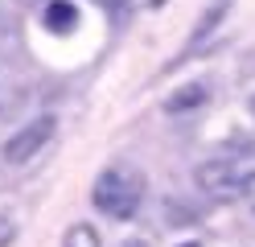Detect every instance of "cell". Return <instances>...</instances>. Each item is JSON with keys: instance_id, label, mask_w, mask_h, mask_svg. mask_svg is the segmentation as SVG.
Returning a JSON list of instances; mask_svg holds the SVG:
<instances>
[{"instance_id": "1", "label": "cell", "mask_w": 255, "mask_h": 247, "mask_svg": "<svg viewBox=\"0 0 255 247\" xmlns=\"http://www.w3.org/2000/svg\"><path fill=\"white\" fill-rule=\"evenodd\" d=\"M144 194H148L144 169H136V165H128V161H111L107 169L95 177L91 202H95V210H99V214H107V219L128 223V219H136V214H140Z\"/></svg>"}, {"instance_id": "2", "label": "cell", "mask_w": 255, "mask_h": 247, "mask_svg": "<svg viewBox=\"0 0 255 247\" xmlns=\"http://www.w3.org/2000/svg\"><path fill=\"white\" fill-rule=\"evenodd\" d=\"M194 186L202 194H243L255 186V153L251 157H214L194 169Z\"/></svg>"}, {"instance_id": "3", "label": "cell", "mask_w": 255, "mask_h": 247, "mask_svg": "<svg viewBox=\"0 0 255 247\" xmlns=\"http://www.w3.org/2000/svg\"><path fill=\"white\" fill-rule=\"evenodd\" d=\"M54 132H58V115H37V120L21 124L4 144H0V157H4V165H29L54 140Z\"/></svg>"}, {"instance_id": "4", "label": "cell", "mask_w": 255, "mask_h": 247, "mask_svg": "<svg viewBox=\"0 0 255 247\" xmlns=\"http://www.w3.org/2000/svg\"><path fill=\"white\" fill-rule=\"evenodd\" d=\"M210 103V82L198 78V82H185V87H177L169 99H165V111L169 115H185V111H198Z\"/></svg>"}, {"instance_id": "5", "label": "cell", "mask_w": 255, "mask_h": 247, "mask_svg": "<svg viewBox=\"0 0 255 247\" xmlns=\"http://www.w3.org/2000/svg\"><path fill=\"white\" fill-rule=\"evenodd\" d=\"M41 21L50 33H70L78 25V8L70 4V0H50V4L41 8Z\"/></svg>"}, {"instance_id": "6", "label": "cell", "mask_w": 255, "mask_h": 247, "mask_svg": "<svg viewBox=\"0 0 255 247\" xmlns=\"http://www.w3.org/2000/svg\"><path fill=\"white\" fill-rule=\"evenodd\" d=\"M227 12H231V0H214V4H210V8H206V12L198 16L194 33H189V49H194V45H202L206 37H210V33L222 25V16H227Z\"/></svg>"}, {"instance_id": "7", "label": "cell", "mask_w": 255, "mask_h": 247, "mask_svg": "<svg viewBox=\"0 0 255 247\" xmlns=\"http://www.w3.org/2000/svg\"><path fill=\"white\" fill-rule=\"evenodd\" d=\"M62 247H103V239L91 223H70L66 235H62Z\"/></svg>"}, {"instance_id": "8", "label": "cell", "mask_w": 255, "mask_h": 247, "mask_svg": "<svg viewBox=\"0 0 255 247\" xmlns=\"http://www.w3.org/2000/svg\"><path fill=\"white\" fill-rule=\"evenodd\" d=\"M25 103L21 87H12L8 78H0V115H17V107Z\"/></svg>"}, {"instance_id": "9", "label": "cell", "mask_w": 255, "mask_h": 247, "mask_svg": "<svg viewBox=\"0 0 255 247\" xmlns=\"http://www.w3.org/2000/svg\"><path fill=\"white\" fill-rule=\"evenodd\" d=\"M12 243H17V219L0 214V247H12Z\"/></svg>"}, {"instance_id": "10", "label": "cell", "mask_w": 255, "mask_h": 247, "mask_svg": "<svg viewBox=\"0 0 255 247\" xmlns=\"http://www.w3.org/2000/svg\"><path fill=\"white\" fill-rule=\"evenodd\" d=\"M165 219L169 223H194V214H189L185 206H177V202H165Z\"/></svg>"}, {"instance_id": "11", "label": "cell", "mask_w": 255, "mask_h": 247, "mask_svg": "<svg viewBox=\"0 0 255 247\" xmlns=\"http://www.w3.org/2000/svg\"><path fill=\"white\" fill-rule=\"evenodd\" d=\"M99 8H107V12H124L128 8V0H95Z\"/></svg>"}, {"instance_id": "12", "label": "cell", "mask_w": 255, "mask_h": 247, "mask_svg": "<svg viewBox=\"0 0 255 247\" xmlns=\"http://www.w3.org/2000/svg\"><path fill=\"white\" fill-rule=\"evenodd\" d=\"M120 247H148L144 239H128V243H120Z\"/></svg>"}, {"instance_id": "13", "label": "cell", "mask_w": 255, "mask_h": 247, "mask_svg": "<svg viewBox=\"0 0 255 247\" xmlns=\"http://www.w3.org/2000/svg\"><path fill=\"white\" fill-rule=\"evenodd\" d=\"M25 4H41V0H25ZM45 4H50V0H45Z\"/></svg>"}, {"instance_id": "14", "label": "cell", "mask_w": 255, "mask_h": 247, "mask_svg": "<svg viewBox=\"0 0 255 247\" xmlns=\"http://www.w3.org/2000/svg\"><path fill=\"white\" fill-rule=\"evenodd\" d=\"M251 115H255V95H251Z\"/></svg>"}, {"instance_id": "15", "label": "cell", "mask_w": 255, "mask_h": 247, "mask_svg": "<svg viewBox=\"0 0 255 247\" xmlns=\"http://www.w3.org/2000/svg\"><path fill=\"white\" fill-rule=\"evenodd\" d=\"M181 247H198V243H181Z\"/></svg>"}]
</instances>
